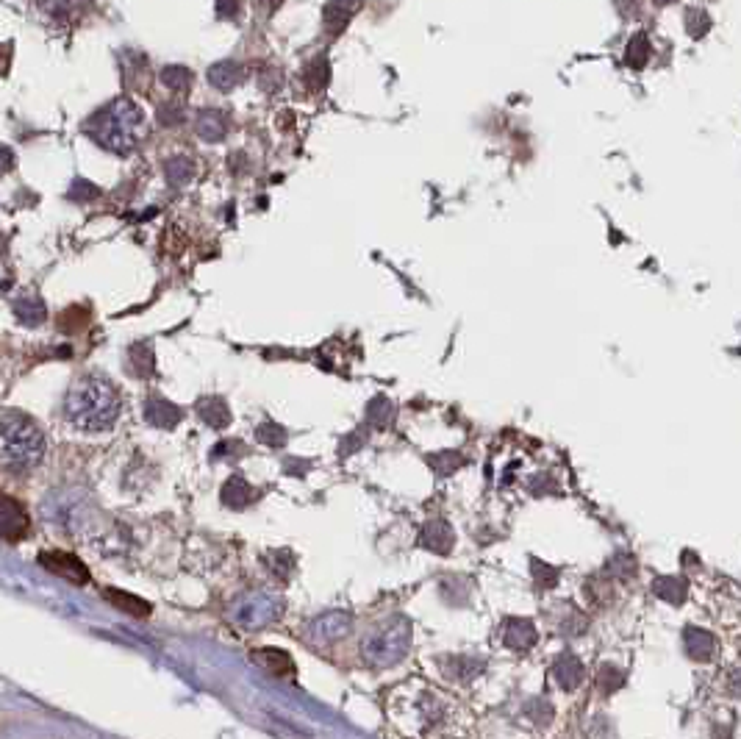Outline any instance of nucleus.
<instances>
[{"mask_svg": "<svg viewBox=\"0 0 741 739\" xmlns=\"http://www.w3.org/2000/svg\"><path fill=\"white\" fill-rule=\"evenodd\" d=\"M120 409H123L120 392L109 378L103 376H81L64 398L67 420L78 431H87V434L109 431L117 423Z\"/></svg>", "mask_w": 741, "mask_h": 739, "instance_id": "nucleus-1", "label": "nucleus"}, {"mask_svg": "<svg viewBox=\"0 0 741 739\" xmlns=\"http://www.w3.org/2000/svg\"><path fill=\"white\" fill-rule=\"evenodd\" d=\"M87 134L106 151L131 153L145 134V117L134 101L117 98L89 117Z\"/></svg>", "mask_w": 741, "mask_h": 739, "instance_id": "nucleus-2", "label": "nucleus"}, {"mask_svg": "<svg viewBox=\"0 0 741 739\" xmlns=\"http://www.w3.org/2000/svg\"><path fill=\"white\" fill-rule=\"evenodd\" d=\"M48 451L45 434L23 412H0V464L9 470H31Z\"/></svg>", "mask_w": 741, "mask_h": 739, "instance_id": "nucleus-3", "label": "nucleus"}, {"mask_svg": "<svg viewBox=\"0 0 741 739\" xmlns=\"http://www.w3.org/2000/svg\"><path fill=\"white\" fill-rule=\"evenodd\" d=\"M411 648V626L403 617H392L389 623L372 628L361 642V656L372 667H392Z\"/></svg>", "mask_w": 741, "mask_h": 739, "instance_id": "nucleus-4", "label": "nucleus"}, {"mask_svg": "<svg viewBox=\"0 0 741 739\" xmlns=\"http://www.w3.org/2000/svg\"><path fill=\"white\" fill-rule=\"evenodd\" d=\"M281 614H284V601L275 592L259 589V592H250L242 601L234 603L231 620H234V626L256 631V628L272 626Z\"/></svg>", "mask_w": 741, "mask_h": 739, "instance_id": "nucleus-5", "label": "nucleus"}, {"mask_svg": "<svg viewBox=\"0 0 741 739\" xmlns=\"http://www.w3.org/2000/svg\"><path fill=\"white\" fill-rule=\"evenodd\" d=\"M39 564L50 570V573H56V576L67 578V581H73L78 587H84L89 581V570L87 564H81L78 556L73 553H64V551H48L39 556Z\"/></svg>", "mask_w": 741, "mask_h": 739, "instance_id": "nucleus-6", "label": "nucleus"}, {"mask_svg": "<svg viewBox=\"0 0 741 739\" xmlns=\"http://www.w3.org/2000/svg\"><path fill=\"white\" fill-rule=\"evenodd\" d=\"M350 614L345 612H328L317 617L309 626V639L314 645H328V642H336L342 639L350 631Z\"/></svg>", "mask_w": 741, "mask_h": 739, "instance_id": "nucleus-7", "label": "nucleus"}, {"mask_svg": "<svg viewBox=\"0 0 741 739\" xmlns=\"http://www.w3.org/2000/svg\"><path fill=\"white\" fill-rule=\"evenodd\" d=\"M28 531V514L23 503H17L9 495H0V539L17 542Z\"/></svg>", "mask_w": 741, "mask_h": 739, "instance_id": "nucleus-8", "label": "nucleus"}, {"mask_svg": "<svg viewBox=\"0 0 741 739\" xmlns=\"http://www.w3.org/2000/svg\"><path fill=\"white\" fill-rule=\"evenodd\" d=\"M359 0H331L325 6V28L328 34H342L347 23L353 20V14L359 12Z\"/></svg>", "mask_w": 741, "mask_h": 739, "instance_id": "nucleus-9", "label": "nucleus"}, {"mask_svg": "<svg viewBox=\"0 0 741 739\" xmlns=\"http://www.w3.org/2000/svg\"><path fill=\"white\" fill-rule=\"evenodd\" d=\"M253 659H256L264 670H270L272 676L278 678L292 676V670H295L292 659H289L284 651H275V648H259V651L253 653Z\"/></svg>", "mask_w": 741, "mask_h": 739, "instance_id": "nucleus-10", "label": "nucleus"}, {"mask_svg": "<svg viewBox=\"0 0 741 739\" xmlns=\"http://www.w3.org/2000/svg\"><path fill=\"white\" fill-rule=\"evenodd\" d=\"M145 417H148L150 426L164 428V431H167V428H173L175 423L181 420V412H178L170 401H164V398H153V401H148Z\"/></svg>", "mask_w": 741, "mask_h": 739, "instance_id": "nucleus-11", "label": "nucleus"}, {"mask_svg": "<svg viewBox=\"0 0 741 739\" xmlns=\"http://www.w3.org/2000/svg\"><path fill=\"white\" fill-rule=\"evenodd\" d=\"M242 78H245V70H242V64L236 62H217L209 70V81L217 89H223V92H231Z\"/></svg>", "mask_w": 741, "mask_h": 739, "instance_id": "nucleus-12", "label": "nucleus"}, {"mask_svg": "<svg viewBox=\"0 0 741 739\" xmlns=\"http://www.w3.org/2000/svg\"><path fill=\"white\" fill-rule=\"evenodd\" d=\"M198 417L211 428H225L231 423V412L225 406L223 398H203L198 401Z\"/></svg>", "mask_w": 741, "mask_h": 739, "instance_id": "nucleus-13", "label": "nucleus"}, {"mask_svg": "<svg viewBox=\"0 0 741 739\" xmlns=\"http://www.w3.org/2000/svg\"><path fill=\"white\" fill-rule=\"evenodd\" d=\"M225 114L217 112V109H206L200 112L198 117V134L206 142H220L225 137Z\"/></svg>", "mask_w": 741, "mask_h": 739, "instance_id": "nucleus-14", "label": "nucleus"}, {"mask_svg": "<svg viewBox=\"0 0 741 739\" xmlns=\"http://www.w3.org/2000/svg\"><path fill=\"white\" fill-rule=\"evenodd\" d=\"M556 676H558V684H561V687L575 689L578 684H581V678H583L581 662H578L575 656H561L556 664Z\"/></svg>", "mask_w": 741, "mask_h": 739, "instance_id": "nucleus-15", "label": "nucleus"}, {"mask_svg": "<svg viewBox=\"0 0 741 739\" xmlns=\"http://www.w3.org/2000/svg\"><path fill=\"white\" fill-rule=\"evenodd\" d=\"M506 642L511 648L525 651V648H531L533 642H536V631H533V626L528 620H514V623H508Z\"/></svg>", "mask_w": 741, "mask_h": 739, "instance_id": "nucleus-16", "label": "nucleus"}, {"mask_svg": "<svg viewBox=\"0 0 741 739\" xmlns=\"http://www.w3.org/2000/svg\"><path fill=\"white\" fill-rule=\"evenodd\" d=\"M87 3L89 0H39V9L50 14V17H56V20H67V17L81 12Z\"/></svg>", "mask_w": 741, "mask_h": 739, "instance_id": "nucleus-17", "label": "nucleus"}, {"mask_svg": "<svg viewBox=\"0 0 741 739\" xmlns=\"http://www.w3.org/2000/svg\"><path fill=\"white\" fill-rule=\"evenodd\" d=\"M686 651L692 653L694 659H708L711 651H714V637L700 631V628H689V634H686Z\"/></svg>", "mask_w": 741, "mask_h": 739, "instance_id": "nucleus-18", "label": "nucleus"}, {"mask_svg": "<svg viewBox=\"0 0 741 739\" xmlns=\"http://www.w3.org/2000/svg\"><path fill=\"white\" fill-rule=\"evenodd\" d=\"M425 545L433 548V551L445 553L450 551V545H453V531L445 526V523H431V526L425 528Z\"/></svg>", "mask_w": 741, "mask_h": 739, "instance_id": "nucleus-19", "label": "nucleus"}, {"mask_svg": "<svg viewBox=\"0 0 741 739\" xmlns=\"http://www.w3.org/2000/svg\"><path fill=\"white\" fill-rule=\"evenodd\" d=\"M106 598H109L112 603H117L123 612L136 614V617H148L150 614L148 603L139 601V598H134V595H125V592H117V589H106Z\"/></svg>", "mask_w": 741, "mask_h": 739, "instance_id": "nucleus-20", "label": "nucleus"}, {"mask_svg": "<svg viewBox=\"0 0 741 739\" xmlns=\"http://www.w3.org/2000/svg\"><path fill=\"white\" fill-rule=\"evenodd\" d=\"M250 495H253V492H250V487L245 484V478L239 476L231 478L223 489V501L228 503V506H245V503L250 501Z\"/></svg>", "mask_w": 741, "mask_h": 739, "instance_id": "nucleus-21", "label": "nucleus"}, {"mask_svg": "<svg viewBox=\"0 0 741 739\" xmlns=\"http://www.w3.org/2000/svg\"><path fill=\"white\" fill-rule=\"evenodd\" d=\"M628 64L630 67H636V70H642L644 64H647V59H650V42H647V37L644 34H636V37L630 39L628 42Z\"/></svg>", "mask_w": 741, "mask_h": 739, "instance_id": "nucleus-22", "label": "nucleus"}, {"mask_svg": "<svg viewBox=\"0 0 741 739\" xmlns=\"http://www.w3.org/2000/svg\"><path fill=\"white\" fill-rule=\"evenodd\" d=\"M161 81L170 89H175V92H186L189 84H192V73L186 67H175L173 64V67H164L161 70Z\"/></svg>", "mask_w": 741, "mask_h": 739, "instance_id": "nucleus-23", "label": "nucleus"}, {"mask_svg": "<svg viewBox=\"0 0 741 739\" xmlns=\"http://www.w3.org/2000/svg\"><path fill=\"white\" fill-rule=\"evenodd\" d=\"M17 314H20V320L28 323V326H37L39 320H45V306L39 298H23V301L17 303Z\"/></svg>", "mask_w": 741, "mask_h": 739, "instance_id": "nucleus-24", "label": "nucleus"}, {"mask_svg": "<svg viewBox=\"0 0 741 739\" xmlns=\"http://www.w3.org/2000/svg\"><path fill=\"white\" fill-rule=\"evenodd\" d=\"M655 592L661 595V598H667L672 603L683 601V595H686V584L680 581V578H661V581H655Z\"/></svg>", "mask_w": 741, "mask_h": 739, "instance_id": "nucleus-25", "label": "nucleus"}, {"mask_svg": "<svg viewBox=\"0 0 741 739\" xmlns=\"http://www.w3.org/2000/svg\"><path fill=\"white\" fill-rule=\"evenodd\" d=\"M167 176H170L173 184H186L192 178V164L186 162V159H173V162L167 164Z\"/></svg>", "mask_w": 741, "mask_h": 739, "instance_id": "nucleus-26", "label": "nucleus"}, {"mask_svg": "<svg viewBox=\"0 0 741 739\" xmlns=\"http://www.w3.org/2000/svg\"><path fill=\"white\" fill-rule=\"evenodd\" d=\"M689 34H692L694 39H700L705 37V31L711 28V20H708V14L705 12H689Z\"/></svg>", "mask_w": 741, "mask_h": 739, "instance_id": "nucleus-27", "label": "nucleus"}, {"mask_svg": "<svg viewBox=\"0 0 741 739\" xmlns=\"http://www.w3.org/2000/svg\"><path fill=\"white\" fill-rule=\"evenodd\" d=\"M259 439L261 442H267V445H284L286 431L278 426H261L259 428Z\"/></svg>", "mask_w": 741, "mask_h": 739, "instance_id": "nucleus-28", "label": "nucleus"}, {"mask_svg": "<svg viewBox=\"0 0 741 739\" xmlns=\"http://www.w3.org/2000/svg\"><path fill=\"white\" fill-rule=\"evenodd\" d=\"M236 12H239V0H220L217 3V14L220 17H236Z\"/></svg>", "mask_w": 741, "mask_h": 739, "instance_id": "nucleus-29", "label": "nucleus"}, {"mask_svg": "<svg viewBox=\"0 0 741 739\" xmlns=\"http://www.w3.org/2000/svg\"><path fill=\"white\" fill-rule=\"evenodd\" d=\"M14 167V153L6 148V145H0V176L3 173H9Z\"/></svg>", "mask_w": 741, "mask_h": 739, "instance_id": "nucleus-30", "label": "nucleus"}, {"mask_svg": "<svg viewBox=\"0 0 741 739\" xmlns=\"http://www.w3.org/2000/svg\"><path fill=\"white\" fill-rule=\"evenodd\" d=\"M6 62H9V56H3V59H0V70H3V64Z\"/></svg>", "mask_w": 741, "mask_h": 739, "instance_id": "nucleus-31", "label": "nucleus"}, {"mask_svg": "<svg viewBox=\"0 0 741 739\" xmlns=\"http://www.w3.org/2000/svg\"><path fill=\"white\" fill-rule=\"evenodd\" d=\"M655 3H661V6H664V3H672V0H655Z\"/></svg>", "mask_w": 741, "mask_h": 739, "instance_id": "nucleus-32", "label": "nucleus"}]
</instances>
